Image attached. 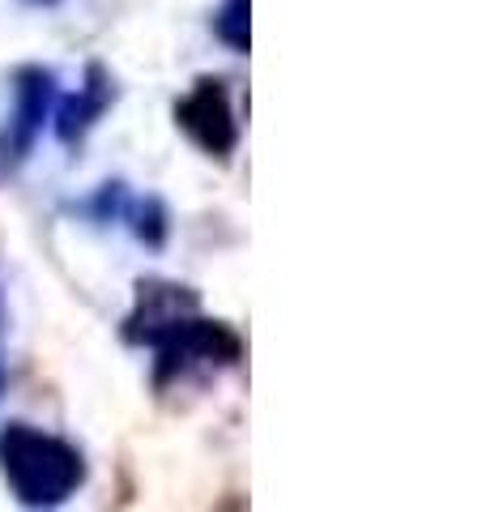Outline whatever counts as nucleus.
<instances>
[{
	"label": "nucleus",
	"instance_id": "obj_1",
	"mask_svg": "<svg viewBox=\"0 0 486 512\" xmlns=\"http://www.w3.org/2000/svg\"><path fill=\"white\" fill-rule=\"evenodd\" d=\"M0 474L22 504L56 508L86 483V457L43 427L9 423L0 431Z\"/></svg>",
	"mask_w": 486,
	"mask_h": 512
},
{
	"label": "nucleus",
	"instance_id": "obj_2",
	"mask_svg": "<svg viewBox=\"0 0 486 512\" xmlns=\"http://www.w3.org/2000/svg\"><path fill=\"white\" fill-rule=\"evenodd\" d=\"M150 346L158 350V384L188 372H218V367L239 363L243 355L239 333L231 325H222V320H205L201 312H192L180 325L158 333Z\"/></svg>",
	"mask_w": 486,
	"mask_h": 512
},
{
	"label": "nucleus",
	"instance_id": "obj_3",
	"mask_svg": "<svg viewBox=\"0 0 486 512\" xmlns=\"http://www.w3.org/2000/svg\"><path fill=\"white\" fill-rule=\"evenodd\" d=\"M56 103V77L47 69H22L18 73V99H13V116L0 128V175L18 171L26 154L35 150L47 116Z\"/></svg>",
	"mask_w": 486,
	"mask_h": 512
},
{
	"label": "nucleus",
	"instance_id": "obj_4",
	"mask_svg": "<svg viewBox=\"0 0 486 512\" xmlns=\"http://www.w3.org/2000/svg\"><path fill=\"white\" fill-rule=\"evenodd\" d=\"M175 124H180L205 154H218V158L231 154L239 141L231 94H226V82H218V77H201V82L192 86L188 99L175 107Z\"/></svg>",
	"mask_w": 486,
	"mask_h": 512
},
{
	"label": "nucleus",
	"instance_id": "obj_5",
	"mask_svg": "<svg viewBox=\"0 0 486 512\" xmlns=\"http://www.w3.org/2000/svg\"><path fill=\"white\" fill-rule=\"evenodd\" d=\"M201 312L197 308V295L188 286H175V282H141L137 286V308L128 316V338L150 346L158 333H167L171 325H180L184 316Z\"/></svg>",
	"mask_w": 486,
	"mask_h": 512
},
{
	"label": "nucleus",
	"instance_id": "obj_6",
	"mask_svg": "<svg viewBox=\"0 0 486 512\" xmlns=\"http://www.w3.org/2000/svg\"><path fill=\"white\" fill-rule=\"evenodd\" d=\"M111 99H116V90H111V77L99 69V64H94L90 82L56 107V133H60V141H81V137H86L90 128H94V120H99L103 111L111 107Z\"/></svg>",
	"mask_w": 486,
	"mask_h": 512
},
{
	"label": "nucleus",
	"instance_id": "obj_7",
	"mask_svg": "<svg viewBox=\"0 0 486 512\" xmlns=\"http://www.w3.org/2000/svg\"><path fill=\"white\" fill-rule=\"evenodd\" d=\"M248 13H252V0H222L218 18H214V35L231 47V52H248Z\"/></svg>",
	"mask_w": 486,
	"mask_h": 512
},
{
	"label": "nucleus",
	"instance_id": "obj_8",
	"mask_svg": "<svg viewBox=\"0 0 486 512\" xmlns=\"http://www.w3.org/2000/svg\"><path fill=\"white\" fill-rule=\"evenodd\" d=\"M133 231L145 239V244H162V235H167V218H162V205L158 201H145L133 210Z\"/></svg>",
	"mask_w": 486,
	"mask_h": 512
},
{
	"label": "nucleus",
	"instance_id": "obj_9",
	"mask_svg": "<svg viewBox=\"0 0 486 512\" xmlns=\"http://www.w3.org/2000/svg\"><path fill=\"white\" fill-rule=\"evenodd\" d=\"M0 389H5V372H0Z\"/></svg>",
	"mask_w": 486,
	"mask_h": 512
}]
</instances>
